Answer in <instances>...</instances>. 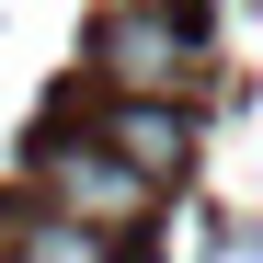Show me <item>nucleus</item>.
Wrapping results in <instances>:
<instances>
[{
  "label": "nucleus",
  "mask_w": 263,
  "mask_h": 263,
  "mask_svg": "<svg viewBox=\"0 0 263 263\" xmlns=\"http://www.w3.org/2000/svg\"><path fill=\"white\" fill-rule=\"evenodd\" d=\"M34 195H46V217L103 229V240H126V229L160 206V183H149V172H126L103 138H46V149H34Z\"/></svg>",
  "instance_id": "nucleus-1"
},
{
  "label": "nucleus",
  "mask_w": 263,
  "mask_h": 263,
  "mask_svg": "<svg viewBox=\"0 0 263 263\" xmlns=\"http://www.w3.org/2000/svg\"><path fill=\"white\" fill-rule=\"evenodd\" d=\"M92 69L115 80L126 103H172V80L195 69V34L172 23V12H103V34H92Z\"/></svg>",
  "instance_id": "nucleus-2"
},
{
  "label": "nucleus",
  "mask_w": 263,
  "mask_h": 263,
  "mask_svg": "<svg viewBox=\"0 0 263 263\" xmlns=\"http://www.w3.org/2000/svg\"><path fill=\"white\" fill-rule=\"evenodd\" d=\"M92 138L126 160V172H149V183H172V172H183V149H195V126L172 115V103H103V126Z\"/></svg>",
  "instance_id": "nucleus-3"
},
{
  "label": "nucleus",
  "mask_w": 263,
  "mask_h": 263,
  "mask_svg": "<svg viewBox=\"0 0 263 263\" xmlns=\"http://www.w3.org/2000/svg\"><path fill=\"white\" fill-rule=\"evenodd\" d=\"M12 263H115V240L103 229H69V217H12Z\"/></svg>",
  "instance_id": "nucleus-4"
}]
</instances>
